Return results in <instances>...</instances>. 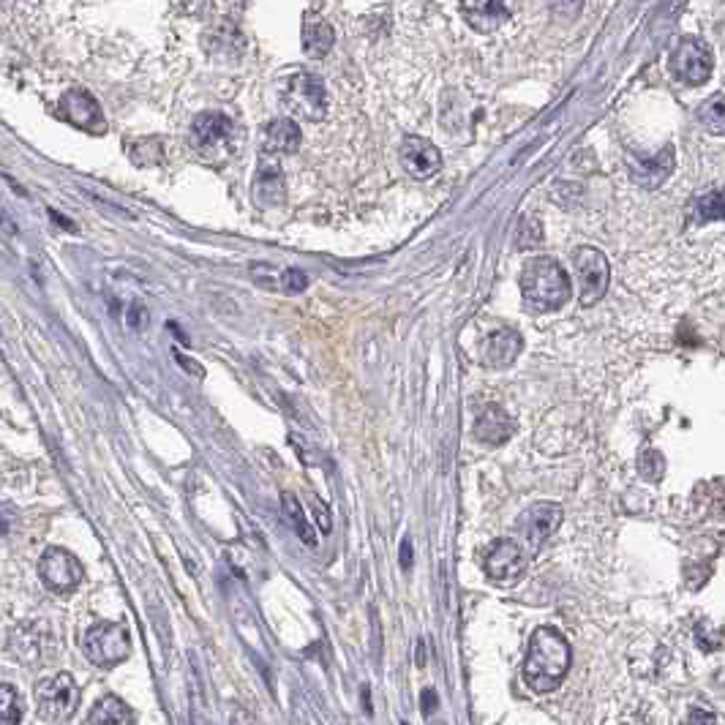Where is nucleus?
<instances>
[{
	"mask_svg": "<svg viewBox=\"0 0 725 725\" xmlns=\"http://www.w3.org/2000/svg\"><path fill=\"white\" fill-rule=\"evenodd\" d=\"M573 663V649L554 627H537L527 646L524 682L535 693H554Z\"/></svg>",
	"mask_w": 725,
	"mask_h": 725,
	"instance_id": "f257e3e1",
	"label": "nucleus"
},
{
	"mask_svg": "<svg viewBox=\"0 0 725 725\" xmlns=\"http://www.w3.org/2000/svg\"><path fill=\"white\" fill-rule=\"evenodd\" d=\"M521 298L532 314H551L570 303L573 284L557 259L535 257L521 268Z\"/></svg>",
	"mask_w": 725,
	"mask_h": 725,
	"instance_id": "f03ea898",
	"label": "nucleus"
},
{
	"mask_svg": "<svg viewBox=\"0 0 725 725\" xmlns=\"http://www.w3.org/2000/svg\"><path fill=\"white\" fill-rule=\"evenodd\" d=\"M281 104L295 118L317 123L328 115V93L319 77L308 74V71H295L284 85H281Z\"/></svg>",
	"mask_w": 725,
	"mask_h": 725,
	"instance_id": "7ed1b4c3",
	"label": "nucleus"
},
{
	"mask_svg": "<svg viewBox=\"0 0 725 725\" xmlns=\"http://www.w3.org/2000/svg\"><path fill=\"white\" fill-rule=\"evenodd\" d=\"M82 649L93 666L115 668L131 655V636L118 622H99L85 633Z\"/></svg>",
	"mask_w": 725,
	"mask_h": 725,
	"instance_id": "20e7f679",
	"label": "nucleus"
},
{
	"mask_svg": "<svg viewBox=\"0 0 725 725\" xmlns=\"http://www.w3.org/2000/svg\"><path fill=\"white\" fill-rule=\"evenodd\" d=\"M80 706V685L71 674H55L36 685V709L44 720H69Z\"/></svg>",
	"mask_w": 725,
	"mask_h": 725,
	"instance_id": "39448f33",
	"label": "nucleus"
},
{
	"mask_svg": "<svg viewBox=\"0 0 725 725\" xmlns=\"http://www.w3.org/2000/svg\"><path fill=\"white\" fill-rule=\"evenodd\" d=\"M668 69H671L676 80L696 88V85H704L712 77L715 58H712V50L706 47L704 41L682 39L668 55Z\"/></svg>",
	"mask_w": 725,
	"mask_h": 725,
	"instance_id": "423d86ee",
	"label": "nucleus"
},
{
	"mask_svg": "<svg viewBox=\"0 0 725 725\" xmlns=\"http://www.w3.org/2000/svg\"><path fill=\"white\" fill-rule=\"evenodd\" d=\"M573 262H576L578 300H581V306H595L597 300L606 298L608 281H611L606 254L592 249V246H581Z\"/></svg>",
	"mask_w": 725,
	"mask_h": 725,
	"instance_id": "0eeeda50",
	"label": "nucleus"
},
{
	"mask_svg": "<svg viewBox=\"0 0 725 725\" xmlns=\"http://www.w3.org/2000/svg\"><path fill=\"white\" fill-rule=\"evenodd\" d=\"M527 562L529 554L521 548V543L510 540V537H502V540H497L494 546L488 548L483 570L497 584H516L518 578L527 573Z\"/></svg>",
	"mask_w": 725,
	"mask_h": 725,
	"instance_id": "6e6552de",
	"label": "nucleus"
},
{
	"mask_svg": "<svg viewBox=\"0 0 725 725\" xmlns=\"http://www.w3.org/2000/svg\"><path fill=\"white\" fill-rule=\"evenodd\" d=\"M39 576L58 595H69L85 578L80 559L69 554L66 548H50L39 562Z\"/></svg>",
	"mask_w": 725,
	"mask_h": 725,
	"instance_id": "1a4fd4ad",
	"label": "nucleus"
},
{
	"mask_svg": "<svg viewBox=\"0 0 725 725\" xmlns=\"http://www.w3.org/2000/svg\"><path fill=\"white\" fill-rule=\"evenodd\" d=\"M562 516L565 513H562V507L557 502H535V505L527 507L518 516V535L524 537V543L532 548V554L557 532L559 524H562Z\"/></svg>",
	"mask_w": 725,
	"mask_h": 725,
	"instance_id": "9d476101",
	"label": "nucleus"
},
{
	"mask_svg": "<svg viewBox=\"0 0 725 725\" xmlns=\"http://www.w3.org/2000/svg\"><path fill=\"white\" fill-rule=\"evenodd\" d=\"M401 164L409 172V178L428 180L442 169V153L431 140L426 137H415L409 134L401 142Z\"/></svg>",
	"mask_w": 725,
	"mask_h": 725,
	"instance_id": "9b49d317",
	"label": "nucleus"
},
{
	"mask_svg": "<svg viewBox=\"0 0 725 725\" xmlns=\"http://www.w3.org/2000/svg\"><path fill=\"white\" fill-rule=\"evenodd\" d=\"M60 115L69 120L71 126H77V129L82 131H93V134H101L104 126H107L99 101L93 99L88 90L80 88L69 90V93L60 99Z\"/></svg>",
	"mask_w": 725,
	"mask_h": 725,
	"instance_id": "f8f14e48",
	"label": "nucleus"
},
{
	"mask_svg": "<svg viewBox=\"0 0 725 725\" xmlns=\"http://www.w3.org/2000/svg\"><path fill=\"white\" fill-rule=\"evenodd\" d=\"M627 172L636 186L641 189H660L668 180V175L674 172V148L666 145L663 150H657L655 156H627Z\"/></svg>",
	"mask_w": 725,
	"mask_h": 725,
	"instance_id": "ddd939ff",
	"label": "nucleus"
},
{
	"mask_svg": "<svg viewBox=\"0 0 725 725\" xmlns=\"http://www.w3.org/2000/svg\"><path fill=\"white\" fill-rule=\"evenodd\" d=\"M232 120L224 112H199L191 123V140L199 153H216L229 145Z\"/></svg>",
	"mask_w": 725,
	"mask_h": 725,
	"instance_id": "4468645a",
	"label": "nucleus"
},
{
	"mask_svg": "<svg viewBox=\"0 0 725 725\" xmlns=\"http://www.w3.org/2000/svg\"><path fill=\"white\" fill-rule=\"evenodd\" d=\"M472 434H475V439L480 445L499 447L505 445L507 439L516 434V420L510 418L499 404H488V407H483L477 412Z\"/></svg>",
	"mask_w": 725,
	"mask_h": 725,
	"instance_id": "2eb2a0df",
	"label": "nucleus"
},
{
	"mask_svg": "<svg viewBox=\"0 0 725 725\" xmlns=\"http://www.w3.org/2000/svg\"><path fill=\"white\" fill-rule=\"evenodd\" d=\"M254 202L259 208H276L287 199V180L276 161H262L254 175Z\"/></svg>",
	"mask_w": 725,
	"mask_h": 725,
	"instance_id": "dca6fc26",
	"label": "nucleus"
},
{
	"mask_svg": "<svg viewBox=\"0 0 725 725\" xmlns=\"http://www.w3.org/2000/svg\"><path fill=\"white\" fill-rule=\"evenodd\" d=\"M521 349H524V338H521L518 330L499 328L488 336L486 349H483V360L491 368H507L510 363H516Z\"/></svg>",
	"mask_w": 725,
	"mask_h": 725,
	"instance_id": "f3484780",
	"label": "nucleus"
},
{
	"mask_svg": "<svg viewBox=\"0 0 725 725\" xmlns=\"http://www.w3.org/2000/svg\"><path fill=\"white\" fill-rule=\"evenodd\" d=\"M333 44H336L333 25L314 11H306V17H303V52L308 58L322 60L333 50Z\"/></svg>",
	"mask_w": 725,
	"mask_h": 725,
	"instance_id": "a211bd4d",
	"label": "nucleus"
},
{
	"mask_svg": "<svg viewBox=\"0 0 725 725\" xmlns=\"http://www.w3.org/2000/svg\"><path fill=\"white\" fill-rule=\"evenodd\" d=\"M300 142H303V134L292 118L273 120L265 126V134H262V150L270 156H289L300 148Z\"/></svg>",
	"mask_w": 725,
	"mask_h": 725,
	"instance_id": "6ab92c4d",
	"label": "nucleus"
},
{
	"mask_svg": "<svg viewBox=\"0 0 725 725\" xmlns=\"http://www.w3.org/2000/svg\"><path fill=\"white\" fill-rule=\"evenodd\" d=\"M205 47H208V52L213 58L238 60L243 58V52H246V39H243V33L238 30V25L221 22V25H216V28L205 36Z\"/></svg>",
	"mask_w": 725,
	"mask_h": 725,
	"instance_id": "aec40b11",
	"label": "nucleus"
},
{
	"mask_svg": "<svg viewBox=\"0 0 725 725\" xmlns=\"http://www.w3.org/2000/svg\"><path fill=\"white\" fill-rule=\"evenodd\" d=\"M461 14L477 33H494L510 20V9L502 0H488V3H461Z\"/></svg>",
	"mask_w": 725,
	"mask_h": 725,
	"instance_id": "412c9836",
	"label": "nucleus"
},
{
	"mask_svg": "<svg viewBox=\"0 0 725 725\" xmlns=\"http://www.w3.org/2000/svg\"><path fill=\"white\" fill-rule=\"evenodd\" d=\"M90 725H137V715L118 696H104L90 712Z\"/></svg>",
	"mask_w": 725,
	"mask_h": 725,
	"instance_id": "4be33fe9",
	"label": "nucleus"
},
{
	"mask_svg": "<svg viewBox=\"0 0 725 725\" xmlns=\"http://www.w3.org/2000/svg\"><path fill=\"white\" fill-rule=\"evenodd\" d=\"M11 652L17 655L20 663H39V660H47V636L41 633H30V630H20L14 641H11Z\"/></svg>",
	"mask_w": 725,
	"mask_h": 725,
	"instance_id": "5701e85b",
	"label": "nucleus"
},
{
	"mask_svg": "<svg viewBox=\"0 0 725 725\" xmlns=\"http://www.w3.org/2000/svg\"><path fill=\"white\" fill-rule=\"evenodd\" d=\"M693 507L701 516H723V480L715 477L709 483H698L696 494H693Z\"/></svg>",
	"mask_w": 725,
	"mask_h": 725,
	"instance_id": "b1692460",
	"label": "nucleus"
},
{
	"mask_svg": "<svg viewBox=\"0 0 725 725\" xmlns=\"http://www.w3.org/2000/svg\"><path fill=\"white\" fill-rule=\"evenodd\" d=\"M281 510H284V516L289 518V524L295 529V535L306 543V546H317V532H314V524L303 516V507L300 502L292 494H281Z\"/></svg>",
	"mask_w": 725,
	"mask_h": 725,
	"instance_id": "393cba45",
	"label": "nucleus"
},
{
	"mask_svg": "<svg viewBox=\"0 0 725 725\" xmlns=\"http://www.w3.org/2000/svg\"><path fill=\"white\" fill-rule=\"evenodd\" d=\"M22 723V701L20 693L6 682H0V725Z\"/></svg>",
	"mask_w": 725,
	"mask_h": 725,
	"instance_id": "a878e982",
	"label": "nucleus"
},
{
	"mask_svg": "<svg viewBox=\"0 0 725 725\" xmlns=\"http://www.w3.org/2000/svg\"><path fill=\"white\" fill-rule=\"evenodd\" d=\"M698 118L704 123L706 129L712 131V134H723L725 131V107H723V93H715L712 99L706 101L701 112H698Z\"/></svg>",
	"mask_w": 725,
	"mask_h": 725,
	"instance_id": "bb28decb",
	"label": "nucleus"
},
{
	"mask_svg": "<svg viewBox=\"0 0 725 725\" xmlns=\"http://www.w3.org/2000/svg\"><path fill=\"white\" fill-rule=\"evenodd\" d=\"M129 156L134 159V164H140V167H153V164H161V159H164V153H161V140L131 142Z\"/></svg>",
	"mask_w": 725,
	"mask_h": 725,
	"instance_id": "cd10ccee",
	"label": "nucleus"
},
{
	"mask_svg": "<svg viewBox=\"0 0 725 725\" xmlns=\"http://www.w3.org/2000/svg\"><path fill=\"white\" fill-rule=\"evenodd\" d=\"M698 221H720L723 219V194L720 191H706L696 199Z\"/></svg>",
	"mask_w": 725,
	"mask_h": 725,
	"instance_id": "c85d7f7f",
	"label": "nucleus"
},
{
	"mask_svg": "<svg viewBox=\"0 0 725 725\" xmlns=\"http://www.w3.org/2000/svg\"><path fill=\"white\" fill-rule=\"evenodd\" d=\"M191 720L194 725H208V717H205V690L199 685V671H197V660H191Z\"/></svg>",
	"mask_w": 725,
	"mask_h": 725,
	"instance_id": "c756f323",
	"label": "nucleus"
},
{
	"mask_svg": "<svg viewBox=\"0 0 725 725\" xmlns=\"http://www.w3.org/2000/svg\"><path fill=\"white\" fill-rule=\"evenodd\" d=\"M638 472L649 483H657L660 477L666 475V458H663V453L660 450H646L644 456L638 458Z\"/></svg>",
	"mask_w": 725,
	"mask_h": 725,
	"instance_id": "7c9ffc66",
	"label": "nucleus"
},
{
	"mask_svg": "<svg viewBox=\"0 0 725 725\" xmlns=\"http://www.w3.org/2000/svg\"><path fill=\"white\" fill-rule=\"evenodd\" d=\"M516 246L518 249H532V246H540L543 243V227H540V221L532 219V216H524L521 224H518V232H516Z\"/></svg>",
	"mask_w": 725,
	"mask_h": 725,
	"instance_id": "2f4dec72",
	"label": "nucleus"
},
{
	"mask_svg": "<svg viewBox=\"0 0 725 725\" xmlns=\"http://www.w3.org/2000/svg\"><path fill=\"white\" fill-rule=\"evenodd\" d=\"M308 287V276L303 270L292 268V270H284L279 279V289L281 292H287V295H298L303 289Z\"/></svg>",
	"mask_w": 725,
	"mask_h": 725,
	"instance_id": "473e14b6",
	"label": "nucleus"
},
{
	"mask_svg": "<svg viewBox=\"0 0 725 725\" xmlns=\"http://www.w3.org/2000/svg\"><path fill=\"white\" fill-rule=\"evenodd\" d=\"M690 725H717L715 712H709V709H690Z\"/></svg>",
	"mask_w": 725,
	"mask_h": 725,
	"instance_id": "72a5a7b5",
	"label": "nucleus"
},
{
	"mask_svg": "<svg viewBox=\"0 0 725 725\" xmlns=\"http://www.w3.org/2000/svg\"><path fill=\"white\" fill-rule=\"evenodd\" d=\"M420 701H423V704H420V709H423L426 715H431V712L437 709V693H434V690H426Z\"/></svg>",
	"mask_w": 725,
	"mask_h": 725,
	"instance_id": "f704fd0d",
	"label": "nucleus"
},
{
	"mask_svg": "<svg viewBox=\"0 0 725 725\" xmlns=\"http://www.w3.org/2000/svg\"><path fill=\"white\" fill-rule=\"evenodd\" d=\"M401 565H404V570L412 567V543H409V540L401 543Z\"/></svg>",
	"mask_w": 725,
	"mask_h": 725,
	"instance_id": "c9c22d12",
	"label": "nucleus"
},
{
	"mask_svg": "<svg viewBox=\"0 0 725 725\" xmlns=\"http://www.w3.org/2000/svg\"><path fill=\"white\" fill-rule=\"evenodd\" d=\"M426 660H428V657H426V644H423V638H420V641H418V660H415V663H418V668H423V666H426Z\"/></svg>",
	"mask_w": 725,
	"mask_h": 725,
	"instance_id": "e433bc0d",
	"label": "nucleus"
},
{
	"mask_svg": "<svg viewBox=\"0 0 725 725\" xmlns=\"http://www.w3.org/2000/svg\"><path fill=\"white\" fill-rule=\"evenodd\" d=\"M6 529H9V521L3 518V513H0V537L6 535Z\"/></svg>",
	"mask_w": 725,
	"mask_h": 725,
	"instance_id": "4c0bfd02",
	"label": "nucleus"
},
{
	"mask_svg": "<svg viewBox=\"0 0 725 725\" xmlns=\"http://www.w3.org/2000/svg\"><path fill=\"white\" fill-rule=\"evenodd\" d=\"M401 725H409V723H407V720H401Z\"/></svg>",
	"mask_w": 725,
	"mask_h": 725,
	"instance_id": "58836bf2",
	"label": "nucleus"
}]
</instances>
